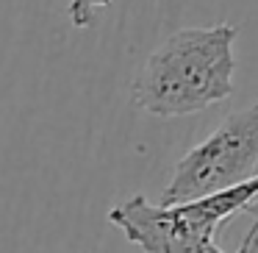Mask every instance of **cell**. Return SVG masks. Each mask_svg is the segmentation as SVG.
<instances>
[{
	"label": "cell",
	"mask_w": 258,
	"mask_h": 253,
	"mask_svg": "<svg viewBox=\"0 0 258 253\" xmlns=\"http://www.w3.org/2000/svg\"><path fill=\"white\" fill-rule=\"evenodd\" d=\"M233 25L180 28L145 59L131 95L153 117L206 112L233 95Z\"/></svg>",
	"instance_id": "cell-1"
},
{
	"label": "cell",
	"mask_w": 258,
	"mask_h": 253,
	"mask_svg": "<svg viewBox=\"0 0 258 253\" xmlns=\"http://www.w3.org/2000/svg\"><path fill=\"white\" fill-rule=\"evenodd\" d=\"M258 197V173L250 181L230 189L214 192V195L197 197L186 203H150L145 195H134L114 206L108 220L145 253H161L169 242L200 239V236H217L219 225L236 217L239 212L250 209Z\"/></svg>",
	"instance_id": "cell-2"
},
{
	"label": "cell",
	"mask_w": 258,
	"mask_h": 253,
	"mask_svg": "<svg viewBox=\"0 0 258 253\" xmlns=\"http://www.w3.org/2000/svg\"><path fill=\"white\" fill-rule=\"evenodd\" d=\"M258 170V100L228 114L178 162L161 206L186 203L250 181Z\"/></svg>",
	"instance_id": "cell-3"
},
{
	"label": "cell",
	"mask_w": 258,
	"mask_h": 253,
	"mask_svg": "<svg viewBox=\"0 0 258 253\" xmlns=\"http://www.w3.org/2000/svg\"><path fill=\"white\" fill-rule=\"evenodd\" d=\"M258 247V223L252 225V231L244 236L236 250H222L214 242V236H200V239H180V242H169L161 253H255Z\"/></svg>",
	"instance_id": "cell-4"
},
{
	"label": "cell",
	"mask_w": 258,
	"mask_h": 253,
	"mask_svg": "<svg viewBox=\"0 0 258 253\" xmlns=\"http://www.w3.org/2000/svg\"><path fill=\"white\" fill-rule=\"evenodd\" d=\"M114 0H70V20H73L75 28H89L92 20H95V12L100 9H108Z\"/></svg>",
	"instance_id": "cell-5"
},
{
	"label": "cell",
	"mask_w": 258,
	"mask_h": 253,
	"mask_svg": "<svg viewBox=\"0 0 258 253\" xmlns=\"http://www.w3.org/2000/svg\"><path fill=\"white\" fill-rule=\"evenodd\" d=\"M255 223H258V212H255Z\"/></svg>",
	"instance_id": "cell-6"
}]
</instances>
